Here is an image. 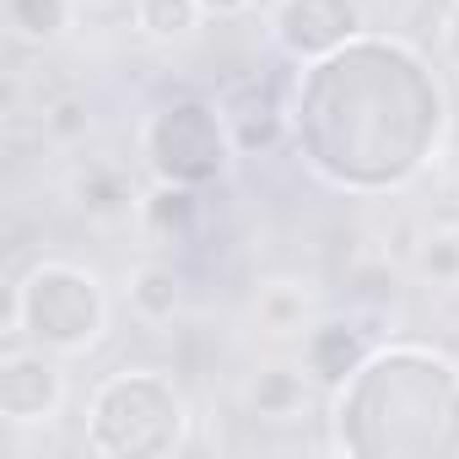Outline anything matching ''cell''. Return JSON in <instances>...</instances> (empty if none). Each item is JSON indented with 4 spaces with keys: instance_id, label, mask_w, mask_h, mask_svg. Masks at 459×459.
<instances>
[{
    "instance_id": "obj_11",
    "label": "cell",
    "mask_w": 459,
    "mask_h": 459,
    "mask_svg": "<svg viewBox=\"0 0 459 459\" xmlns=\"http://www.w3.org/2000/svg\"><path fill=\"white\" fill-rule=\"evenodd\" d=\"M71 200H76L87 216H98V221H114V216H125L130 205H141V200H135V184H130V173H125L119 162H87V168H76Z\"/></svg>"
},
{
    "instance_id": "obj_15",
    "label": "cell",
    "mask_w": 459,
    "mask_h": 459,
    "mask_svg": "<svg viewBox=\"0 0 459 459\" xmlns=\"http://www.w3.org/2000/svg\"><path fill=\"white\" fill-rule=\"evenodd\" d=\"M255 319H260L265 335H292V330H303V319H308V292L292 287V281H271V287L260 292Z\"/></svg>"
},
{
    "instance_id": "obj_4",
    "label": "cell",
    "mask_w": 459,
    "mask_h": 459,
    "mask_svg": "<svg viewBox=\"0 0 459 459\" xmlns=\"http://www.w3.org/2000/svg\"><path fill=\"white\" fill-rule=\"evenodd\" d=\"M108 303L98 276L65 260H44L22 276L17 303H12V335H28L44 351H82L103 335Z\"/></svg>"
},
{
    "instance_id": "obj_19",
    "label": "cell",
    "mask_w": 459,
    "mask_h": 459,
    "mask_svg": "<svg viewBox=\"0 0 459 459\" xmlns=\"http://www.w3.org/2000/svg\"><path fill=\"white\" fill-rule=\"evenodd\" d=\"M205 12H216V17H238V12H249L255 0H200Z\"/></svg>"
},
{
    "instance_id": "obj_8",
    "label": "cell",
    "mask_w": 459,
    "mask_h": 459,
    "mask_svg": "<svg viewBox=\"0 0 459 459\" xmlns=\"http://www.w3.org/2000/svg\"><path fill=\"white\" fill-rule=\"evenodd\" d=\"M65 400V373L39 351H22L12 346L6 357H0V411H6L12 421H44L55 416Z\"/></svg>"
},
{
    "instance_id": "obj_14",
    "label": "cell",
    "mask_w": 459,
    "mask_h": 459,
    "mask_svg": "<svg viewBox=\"0 0 459 459\" xmlns=\"http://www.w3.org/2000/svg\"><path fill=\"white\" fill-rule=\"evenodd\" d=\"M6 28L28 44H55L71 28V0H6Z\"/></svg>"
},
{
    "instance_id": "obj_1",
    "label": "cell",
    "mask_w": 459,
    "mask_h": 459,
    "mask_svg": "<svg viewBox=\"0 0 459 459\" xmlns=\"http://www.w3.org/2000/svg\"><path fill=\"white\" fill-rule=\"evenodd\" d=\"M292 135L308 168L351 195L411 184L443 135V87L394 39H351L308 60L292 92Z\"/></svg>"
},
{
    "instance_id": "obj_16",
    "label": "cell",
    "mask_w": 459,
    "mask_h": 459,
    "mask_svg": "<svg viewBox=\"0 0 459 459\" xmlns=\"http://www.w3.org/2000/svg\"><path fill=\"white\" fill-rule=\"evenodd\" d=\"M135 17L152 39H189L205 17L200 0H135Z\"/></svg>"
},
{
    "instance_id": "obj_5",
    "label": "cell",
    "mask_w": 459,
    "mask_h": 459,
    "mask_svg": "<svg viewBox=\"0 0 459 459\" xmlns=\"http://www.w3.org/2000/svg\"><path fill=\"white\" fill-rule=\"evenodd\" d=\"M227 157H233V135H227L221 103L205 98H173L146 119V162L162 184H211L221 178Z\"/></svg>"
},
{
    "instance_id": "obj_18",
    "label": "cell",
    "mask_w": 459,
    "mask_h": 459,
    "mask_svg": "<svg viewBox=\"0 0 459 459\" xmlns=\"http://www.w3.org/2000/svg\"><path fill=\"white\" fill-rule=\"evenodd\" d=\"M87 125H92V114H87V103H82L76 92H65V98H49V103H44V130H49L55 141H82V135H87Z\"/></svg>"
},
{
    "instance_id": "obj_3",
    "label": "cell",
    "mask_w": 459,
    "mask_h": 459,
    "mask_svg": "<svg viewBox=\"0 0 459 459\" xmlns=\"http://www.w3.org/2000/svg\"><path fill=\"white\" fill-rule=\"evenodd\" d=\"M189 405L173 378L152 368L114 373L92 405H87V454H114V459H157L184 443Z\"/></svg>"
},
{
    "instance_id": "obj_9",
    "label": "cell",
    "mask_w": 459,
    "mask_h": 459,
    "mask_svg": "<svg viewBox=\"0 0 459 459\" xmlns=\"http://www.w3.org/2000/svg\"><path fill=\"white\" fill-rule=\"evenodd\" d=\"M368 357H373V330L357 325V319H325V325H314L308 341H303V368H308V378L325 384V389H341Z\"/></svg>"
},
{
    "instance_id": "obj_6",
    "label": "cell",
    "mask_w": 459,
    "mask_h": 459,
    "mask_svg": "<svg viewBox=\"0 0 459 459\" xmlns=\"http://www.w3.org/2000/svg\"><path fill=\"white\" fill-rule=\"evenodd\" d=\"M271 28H276V44L308 65L362 39V0H281Z\"/></svg>"
},
{
    "instance_id": "obj_13",
    "label": "cell",
    "mask_w": 459,
    "mask_h": 459,
    "mask_svg": "<svg viewBox=\"0 0 459 459\" xmlns=\"http://www.w3.org/2000/svg\"><path fill=\"white\" fill-rule=\"evenodd\" d=\"M184 303V281L173 265H141L130 276V308L146 319V325H168Z\"/></svg>"
},
{
    "instance_id": "obj_20",
    "label": "cell",
    "mask_w": 459,
    "mask_h": 459,
    "mask_svg": "<svg viewBox=\"0 0 459 459\" xmlns=\"http://www.w3.org/2000/svg\"><path fill=\"white\" fill-rule=\"evenodd\" d=\"M443 39H448V60H454V71H459V6L448 12V33H443Z\"/></svg>"
},
{
    "instance_id": "obj_17",
    "label": "cell",
    "mask_w": 459,
    "mask_h": 459,
    "mask_svg": "<svg viewBox=\"0 0 459 459\" xmlns=\"http://www.w3.org/2000/svg\"><path fill=\"white\" fill-rule=\"evenodd\" d=\"M416 276L427 287H459V227H437L416 249Z\"/></svg>"
},
{
    "instance_id": "obj_12",
    "label": "cell",
    "mask_w": 459,
    "mask_h": 459,
    "mask_svg": "<svg viewBox=\"0 0 459 459\" xmlns=\"http://www.w3.org/2000/svg\"><path fill=\"white\" fill-rule=\"evenodd\" d=\"M249 411L265 421H292L308 411V368H260L249 384Z\"/></svg>"
},
{
    "instance_id": "obj_10",
    "label": "cell",
    "mask_w": 459,
    "mask_h": 459,
    "mask_svg": "<svg viewBox=\"0 0 459 459\" xmlns=\"http://www.w3.org/2000/svg\"><path fill=\"white\" fill-rule=\"evenodd\" d=\"M135 216L146 227V238H157V244H189L195 221H200V195L189 184H162L157 178V189L135 205Z\"/></svg>"
},
{
    "instance_id": "obj_7",
    "label": "cell",
    "mask_w": 459,
    "mask_h": 459,
    "mask_svg": "<svg viewBox=\"0 0 459 459\" xmlns=\"http://www.w3.org/2000/svg\"><path fill=\"white\" fill-rule=\"evenodd\" d=\"M221 119H227V135H233L238 157H265L292 130V108H287L276 76H255V82L233 87L221 98Z\"/></svg>"
},
{
    "instance_id": "obj_2",
    "label": "cell",
    "mask_w": 459,
    "mask_h": 459,
    "mask_svg": "<svg viewBox=\"0 0 459 459\" xmlns=\"http://www.w3.org/2000/svg\"><path fill=\"white\" fill-rule=\"evenodd\" d=\"M335 448L357 459H454L459 362L432 346H373L335 389Z\"/></svg>"
}]
</instances>
